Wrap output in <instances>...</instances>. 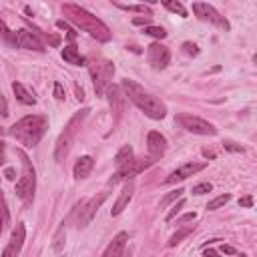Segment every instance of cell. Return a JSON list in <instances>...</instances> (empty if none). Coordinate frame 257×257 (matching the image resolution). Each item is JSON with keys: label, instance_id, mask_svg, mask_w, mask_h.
<instances>
[{"label": "cell", "instance_id": "obj_1", "mask_svg": "<svg viewBox=\"0 0 257 257\" xmlns=\"http://www.w3.org/2000/svg\"><path fill=\"white\" fill-rule=\"evenodd\" d=\"M62 14L72 22L76 24L80 30L88 32L92 38H96L98 42H108L110 40V30L108 26L96 18L94 14H90L88 10H84L82 6L78 4H62Z\"/></svg>", "mask_w": 257, "mask_h": 257}, {"label": "cell", "instance_id": "obj_2", "mask_svg": "<svg viewBox=\"0 0 257 257\" xmlns=\"http://www.w3.org/2000/svg\"><path fill=\"white\" fill-rule=\"evenodd\" d=\"M46 128H48V118L44 114H30V116H24L18 122H14L8 128V135L14 137L20 145L32 149L40 143Z\"/></svg>", "mask_w": 257, "mask_h": 257}, {"label": "cell", "instance_id": "obj_3", "mask_svg": "<svg viewBox=\"0 0 257 257\" xmlns=\"http://www.w3.org/2000/svg\"><path fill=\"white\" fill-rule=\"evenodd\" d=\"M120 90L124 92V96H128V100L131 102H135L147 116H151V118H155V120H161V118H165V114H167V108H165V104L155 96V94H151V92H147L141 84H137L135 80H122V84H120Z\"/></svg>", "mask_w": 257, "mask_h": 257}, {"label": "cell", "instance_id": "obj_4", "mask_svg": "<svg viewBox=\"0 0 257 257\" xmlns=\"http://www.w3.org/2000/svg\"><path fill=\"white\" fill-rule=\"evenodd\" d=\"M86 114H88V108L78 110V112L68 120V124L64 126V131L58 135L56 145H54V161L62 163V161L68 157L70 147H72V141H74V137H76V133H78V128H80V124H82V120L86 118Z\"/></svg>", "mask_w": 257, "mask_h": 257}, {"label": "cell", "instance_id": "obj_5", "mask_svg": "<svg viewBox=\"0 0 257 257\" xmlns=\"http://www.w3.org/2000/svg\"><path fill=\"white\" fill-rule=\"evenodd\" d=\"M88 70H90V76H92V84H94L96 96H102L106 86L110 84L112 74H114V64L110 60H106V58H94V60L88 62Z\"/></svg>", "mask_w": 257, "mask_h": 257}, {"label": "cell", "instance_id": "obj_6", "mask_svg": "<svg viewBox=\"0 0 257 257\" xmlns=\"http://www.w3.org/2000/svg\"><path fill=\"white\" fill-rule=\"evenodd\" d=\"M24 165V173L16 183V197H20L24 203H30L34 199V191H36V173L28 161V157L24 153H18Z\"/></svg>", "mask_w": 257, "mask_h": 257}, {"label": "cell", "instance_id": "obj_7", "mask_svg": "<svg viewBox=\"0 0 257 257\" xmlns=\"http://www.w3.org/2000/svg\"><path fill=\"white\" fill-rule=\"evenodd\" d=\"M177 122L185 128V131H189V133H195V135H217V128L209 122V120H205V118H201V116H195V114H189V112H181V114H177Z\"/></svg>", "mask_w": 257, "mask_h": 257}, {"label": "cell", "instance_id": "obj_8", "mask_svg": "<svg viewBox=\"0 0 257 257\" xmlns=\"http://www.w3.org/2000/svg\"><path fill=\"white\" fill-rule=\"evenodd\" d=\"M193 12L197 14V18H201V20H205V22H211V24H215V26H219L221 30H229L231 26H229V20L225 18V16H221L211 4H207V2H193Z\"/></svg>", "mask_w": 257, "mask_h": 257}, {"label": "cell", "instance_id": "obj_9", "mask_svg": "<svg viewBox=\"0 0 257 257\" xmlns=\"http://www.w3.org/2000/svg\"><path fill=\"white\" fill-rule=\"evenodd\" d=\"M106 197H108V191L104 189V191H100L96 197H92V199H88V201L80 203V213H78L76 225H78V227H86V225L92 221V217L96 215L98 207L104 203V199H106Z\"/></svg>", "mask_w": 257, "mask_h": 257}, {"label": "cell", "instance_id": "obj_10", "mask_svg": "<svg viewBox=\"0 0 257 257\" xmlns=\"http://www.w3.org/2000/svg\"><path fill=\"white\" fill-rule=\"evenodd\" d=\"M147 58H149V62L155 70H163L171 60V52L161 42H153V44L147 46Z\"/></svg>", "mask_w": 257, "mask_h": 257}, {"label": "cell", "instance_id": "obj_11", "mask_svg": "<svg viewBox=\"0 0 257 257\" xmlns=\"http://www.w3.org/2000/svg\"><path fill=\"white\" fill-rule=\"evenodd\" d=\"M16 38H18V48H26V50H36V52H44V44L38 38V34H34L32 30H16Z\"/></svg>", "mask_w": 257, "mask_h": 257}, {"label": "cell", "instance_id": "obj_12", "mask_svg": "<svg viewBox=\"0 0 257 257\" xmlns=\"http://www.w3.org/2000/svg\"><path fill=\"white\" fill-rule=\"evenodd\" d=\"M207 167V163H187V165H183V167H179L177 171H173L169 177H167V181L165 183H169V185H173V183H179V181H185V179H189V177H193L195 173H199V171H203Z\"/></svg>", "mask_w": 257, "mask_h": 257}, {"label": "cell", "instance_id": "obj_13", "mask_svg": "<svg viewBox=\"0 0 257 257\" xmlns=\"http://www.w3.org/2000/svg\"><path fill=\"white\" fill-rule=\"evenodd\" d=\"M106 96H108V102H110V110L114 112V120H118L120 118V114H122V108H124V94H122V90H120V86H116V84H108L106 86Z\"/></svg>", "mask_w": 257, "mask_h": 257}, {"label": "cell", "instance_id": "obj_14", "mask_svg": "<svg viewBox=\"0 0 257 257\" xmlns=\"http://www.w3.org/2000/svg\"><path fill=\"white\" fill-rule=\"evenodd\" d=\"M147 149H149L151 159H155V161H157V159L165 153V149H167V139H165L161 133L151 131V133L147 135Z\"/></svg>", "mask_w": 257, "mask_h": 257}, {"label": "cell", "instance_id": "obj_15", "mask_svg": "<svg viewBox=\"0 0 257 257\" xmlns=\"http://www.w3.org/2000/svg\"><path fill=\"white\" fill-rule=\"evenodd\" d=\"M133 193H135V183H133V179H131V181H126V183H124V187H122V191H120L118 199L114 201V205H112V209H110V215H112V217L120 215V213L126 209V205H128V201H131Z\"/></svg>", "mask_w": 257, "mask_h": 257}, {"label": "cell", "instance_id": "obj_16", "mask_svg": "<svg viewBox=\"0 0 257 257\" xmlns=\"http://www.w3.org/2000/svg\"><path fill=\"white\" fill-rule=\"evenodd\" d=\"M126 239H128V235H126L124 231H122V233H118V235L108 243V247L104 249L102 257H122V251H124Z\"/></svg>", "mask_w": 257, "mask_h": 257}, {"label": "cell", "instance_id": "obj_17", "mask_svg": "<svg viewBox=\"0 0 257 257\" xmlns=\"http://www.w3.org/2000/svg\"><path fill=\"white\" fill-rule=\"evenodd\" d=\"M62 60L68 62V64H74V66H84V64H86V58L76 50L74 44L62 48Z\"/></svg>", "mask_w": 257, "mask_h": 257}, {"label": "cell", "instance_id": "obj_18", "mask_svg": "<svg viewBox=\"0 0 257 257\" xmlns=\"http://www.w3.org/2000/svg\"><path fill=\"white\" fill-rule=\"evenodd\" d=\"M92 167H94V161H92V157H88V155H84V157H80L76 163H74V179H84V177H88V173L92 171Z\"/></svg>", "mask_w": 257, "mask_h": 257}, {"label": "cell", "instance_id": "obj_19", "mask_svg": "<svg viewBox=\"0 0 257 257\" xmlns=\"http://www.w3.org/2000/svg\"><path fill=\"white\" fill-rule=\"evenodd\" d=\"M24 239H26V227H24V223H16V227L12 229V235H10L8 245H10V247H12L16 253H20Z\"/></svg>", "mask_w": 257, "mask_h": 257}, {"label": "cell", "instance_id": "obj_20", "mask_svg": "<svg viewBox=\"0 0 257 257\" xmlns=\"http://www.w3.org/2000/svg\"><path fill=\"white\" fill-rule=\"evenodd\" d=\"M12 90H14L16 98H18L22 104H36L34 94H32V92L22 84V82H12Z\"/></svg>", "mask_w": 257, "mask_h": 257}, {"label": "cell", "instance_id": "obj_21", "mask_svg": "<svg viewBox=\"0 0 257 257\" xmlns=\"http://www.w3.org/2000/svg\"><path fill=\"white\" fill-rule=\"evenodd\" d=\"M0 38L8 44V46H12V48H18V38H16V32H12L8 26H6V22L0 18Z\"/></svg>", "mask_w": 257, "mask_h": 257}, {"label": "cell", "instance_id": "obj_22", "mask_svg": "<svg viewBox=\"0 0 257 257\" xmlns=\"http://www.w3.org/2000/svg\"><path fill=\"white\" fill-rule=\"evenodd\" d=\"M8 219H10V213H8V207H6V199H4V195L0 191V233L8 225Z\"/></svg>", "mask_w": 257, "mask_h": 257}, {"label": "cell", "instance_id": "obj_23", "mask_svg": "<svg viewBox=\"0 0 257 257\" xmlns=\"http://www.w3.org/2000/svg\"><path fill=\"white\" fill-rule=\"evenodd\" d=\"M64 239H66V231H64V227H60V229L56 231L54 239H52V249H54V251H62V249H64Z\"/></svg>", "mask_w": 257, "mask_h": 257}, {"label": "cell", "instance_id": "obj_24", "mask_svg": "<svg viewBox=\"0 0 257 257\" xmlns=\"http://www.w3.org/2000/svg\"><path fill=\"white\" fill-rule=\"evenodd\" d=\"M163 6H165L167 10H171V12H177L179 16H187V10H185V6H183L181 2H173V0H163Z\"/></svg>", "mask_w": 257, "mask_h": 257}, {"label": "cell", "instance_id": "obj_25", "mask_svg": "<svg viewBox=\"0 0 257 257\" xmlns=\"http://www.w3.org/2000/svg\"><path fill=\"white\" fill-rule=\"evenodd\" d=\"M229 201H231V195H229V193L219 195V197H215L213 201H209V203H207V209H209V211L219 209V207H223V205H225V203H229Z\"/></svg>", "mask_w": 257, "mask_h": 257}, {"label": "cell", "instance_id": "obj_26", "mask_svg": "<svg viewBox=\"0 0 257 257\" xmlns=\"http://www.w3.org/2000/svg\"><path fill=\"white\" fill-rule=\"evenodd\" d=\"M191 233H193V227H187V229H181V231H177L175 235H171V239H169V247H175L177 243H181V239L189 237Z\"/></svg>", "mask_w": 257, "mask_h": 257}, {"label": "cell", "instance_id": "obj_27", "mask_svg": "<svg viewBox=\"0 0 257 257\" xmlns=\"http://www.w3.org/2000/svg\"><path fill=\"white\" fill-rule=\"evenodd\" d=\"M120 10H128V12H145V14H151V8L145 6V4H116Z\"/></svg>", "mask_w": 257, "mask_h": 257}, {"label": "cell", "instance_id": "obj_28", "mask_svg": "<svg viewBox=\"0 0 257 257\" xmlns=\"http://www.w3.org/2000/svg\"><path fill=\"white\" fill-rule=\"evenodd\" d=\"M145 34H149V36H155V38H159V40H163L165 36H167V30L165 28H161V26H145Z\"/></svg>", "mask_w": 257, "mask_h": 257}, {"label": "cell", "instance_id": "obj_29", "mask_svg": "<svg viewBox=\"0 0 257 257\" xmlns=\"http://www.w3.org/2000/svg\"><path fill=\"white\" fill-rule=\"evenodd\" d=\"M183 193H185L183 189H175V191L167 193V195L163 197V201H161V207H167L171 201H177V199H181V195H183Z\"/></svg>", "mask_w": 257, "mask_h": 257}, {"label": "cell", "instance_id": "obj_30", "mask_svg": "<svg viewBox=\"0 0 257 257\" xmlns=\"http://www.w3.org/2000/svg\"><path fill=\"white\" fill-rule=\"evenodd\" d=\"M183 207H185V199H179V201H177V205H175V207H173V209H171V211L167 213L165 221H167V223H169V221H173V219H175V217L179 215V211H181Z\"/></svg>", "mask_w": 257, "mask_h": 257}, {"label": "cell", "instance_id": "obj_31", "mask_svg": "<svg viewBox=\"0 0 257 257\" xmlns=\"http://www.w3.org/2000/svg\"><path fill=\"white\" fill-rule=\"evenodd\" d=\"M56 26H58L60 30H64V32H66L68 40H74V38H76V30H74V28H70V26H68L64 20H56Z\"/></svg>", "mask_w": 257, "mask_h": 257}, {"label": "cell", "instance_id": "obj_32", "mask_svg": "<svg viewBox=\"0 0 257 257\" xmlns=\"http://www.w3.org/2000/svg\"><path fill=\"white\" fill-rule=\"evenodd\" d=\"M213 191V185L211 183H199L193 187V195H205V193H211Z\"/></svg>", "mask_w": 257, "mask_h": 257}, {"label": "cell", "instance_id": "obj_33", "mask_svg": "<svg viewBox=\"0 0 257 257\" xmlns=\"http://www.w3.org/2000/svg\"><path fill=\"white\" fill-rule=\"evenodd\" d=\"M183 50H185L187 54H191V56H197V54H199V46H197L195 42H183Z\"/></svg>", "mask_w": 257, "mask_h": 257}, {"label": "cell", "instance_id": "obj_34", "mask_svg": "<svg viewBox=\"0 0 257 257\" xmlns=\"http://www.w3.org/2000/svg\"><path fill=\"white\" fill-rule=\"evenodd\" d=\"M223 147H225V151H231V153H243L245 151L241 145H235V143H225Z\"/></svg>", "mask_w": 257, "mask_h": 257}, {"label": "cell", "instance_id": "obj_35", "mask_svg": "<svg viewBox=\"0 0 257 257\" xmlns=\"http://www.w3.org/2000/svg\"><path fill=\"white\" fill-rule=\"evenodd\" d=\"M54 96L58 100H64V88L60 86V82H54Z\"/></svg>", "mask_w": 257, "mask_h": 257}, {"label": "cell", "instance_id": "obj_36", "mask_svg": "<svg viewBox=\"0 0 257 257\" xmlns=\"http://www.w3.org/2000/svg\"><path fill=\"white\" fill-rule=\"evenodd\" d=\"M0 114L2 116H8V104H6V98H4L2 92H0Z\"/></svg>", "mask_w": 257, "mask_h": 257}, {"label": "cell", "instance_id": "obj_37", "mask_svg": "<svg viewBox=\"0 0 257 257\" xmlns=\"http://www.w3.org/2000/svg\"><path fill=\"white\" fill-rule=\"evenodd\" d=\"M239 205H241V207H251V205H253V197H251V195H247V197L239 199Z\"/></svg>", "mask_w": 257, "mask_h": 257}, {"label": "cell", "instance_id": "obj_38", "mask_svg": "<svg viewBox=\"0 0 257 257\" xmlns=\"http://www.w3.org/2000/svg\"><path fill=\"white\" fill-rule=\"evenodd\" d=\"M221 251H223V253H227V255H237V249H235V247H231V245H225V243L221 245Z\"/></svg>", "mask_w": 257, "mask_h": 257}, {"label": "cell", "instance_id": "obj_39", "mask_svg": "<svg viewBox=\"0 0 257 257\" xmlns=\"http://www.w3.org/2000/svg\"><path fill=\"white\" fill-rule=\"evenodd\" d=\"M4 161H6V143L0 141V165H4Z\"/></svg>", "mask_w": 257, "mask_h": 257}, {"label": "cell", "instance_id": "obj_40", "mask_svg": "<svg viewBox=\"0 0 257 257\" xmlns=\"http://www.w3.org/2000/svg\"><path fill=\"white\" fill-rule=\"evenodd\" d=\"M16 255H18V253H16L10 245H6V247H4V251H2V257H16Z\"/></svg>", "mask_w": 257, "mask_h": 257}, {"label": "cell", "instance_id": "obj_41", "mask_svg": "<svg viewBox=\"0 0 257 257\" xmlns=\"http://www.w3.org/2000/svg\"><path fill=\"white\" fill-rule=\"evenodd\" d=\"M149 22H151V16H145V18H133V24H137V26H141V24H147V26H149Z\"/></svg>", "mask_w": 257, "mask_h": 257}, {"label": "cell", "instance_id": "obj_42", "mask_svg": "<svg viewBox=\"0 0 257 257\" xmlns=\"http://www.w3.org/2000/svg\"><path fill=\"white\" fill-rule=\"evenodd\" d=\"M4 177H6L8 181H14V179H16V171H14L12 167H8V169L4 171Z\"/></svg>", "mask_w": 257, "mask_h": 257}, {"label": "cell", "instance_id": "obj_43", "mask_svg": "<svg viewBox=\"0 0 257 257\" xmlns=\"http://www.w3.org/2000/svg\"><path fill=\"white\" fill-rule=\"evenodd\" d=\"M205 257H219V253L215 251V249H205V253H203Z\"/></svg>", "mask_w": 257, "mask_h": 257}, {"label": "cell", "instance_id": "obj_44", "mask_svg": "<svg viewBox=\"0 0 257 257\" xmlns=\"http://www.w3.org/2000/svg\"><path fill=\"white\" fill-rule=\"evenodd\" d=\"M195 217H197L195 213H187V215H183V217H181V221H193Z\"/></svg>", "mask_w": 257, "mask_h": 257}, {"label": "cell", "instance_id": "obj_45", "mask_svg": "<svg viewBox=\"0 0 257 257\" xmlns=\"http://www.w3.org/2000/svg\"><path fill=\"white\" fill-rule=\"evenodd\" d=\"M203 155H205L207 159H215V153H213V151H207V149H205V151H203Z\"/></svg>", "mask_w": 257, "mask_h": 257}, {"label": "cell", "instance_id": "obj_46", "mask_svg": "<svg viewBox=\"0 0 257 257\" xmlns=\"http://www.w3.org/2000/svg\"><path fill=\"white\" fill-rule=\"evenodd\" d=\"M241 257H245V255H241Z\"/></svg>", "mask_w": 257, "mask_h": 257}]
</instances>
